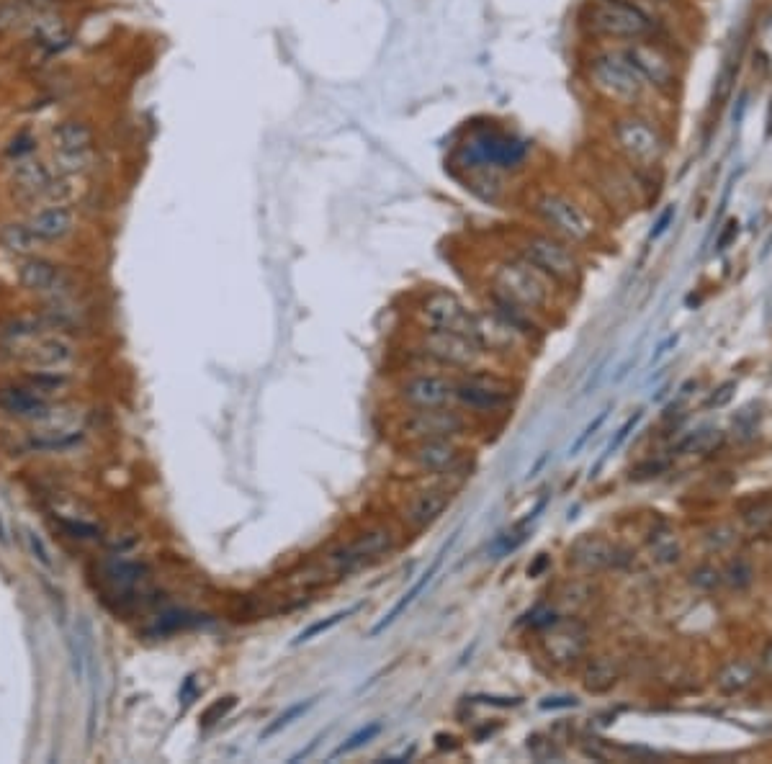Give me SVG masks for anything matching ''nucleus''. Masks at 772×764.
Wrapping results in <instances>:
<instances>
[{
	"instance_id": "obj_56",
	"label": "nucleus",
	"mask_w": 772,
	"mask_h": 764,
	"mask_svg": "<svg viewBox=\"0 0 772 764\" xmlns=\"http://www.w3.org/2000/svg\"><path fill=\"white\" fill-rule=\"evenodd\" d=\"M42 3H52V6H67L70 0H42Z\"/></svg>"
},
{
	"instance_id": "obj_20",
	"label": "nucleus",
	"mask_w": 772,
	"mask_h": 764,
	"mask_svg": "<svg viewBox=\"0 0 772 764\" xmlns=\"http://www.w3.org/2000/svg\"><path fill=\"white\" fill-rule=\"evenodd\" d=\"M19 283L26 291L47 296H67L73 291V278L62 265L39 255H29L19 265Z\"/></svg>"
},
{
	"instance_id": "obj_23",
	"label": "nucleus",
	"mask_w": 772,
	"mask_h": 764,
	"mask_svg": "<svg viewBox=\"0 0 772 764\" xmlns=\"http://www.w3.org/2000/svg\"><path fill=\"white\" fill-rule=\"evenodd\" d=\"M621 561V551L613 541L603 536H582L569 548V564L582 572H605Z\"/></svg>"
},
{
	"instance_id": "obj_48",
	"label": "nucleus",
	"mask_w": 772,
	"mask_h": 764,
	"mask_svg": "<svg viewBox=\"0 0 772 764\" xmlns=\"http://www.w3.org/2000/svg\"><path fill=\"white\" fill-rule=\"evenodd\" d=\"M672 222H675V209H667V211H664V214H662V217H659V222L654 224V229H652V240H657V237H662L664 232H667V229H670V224H672Z\"/></svg>"
},
{
	"instance_id": "obj_7",
	"label": "nucleus",
	"mask_w": 772,
	"mask_h": 764,
	"mask_svg": "<svg viewBox=\"0 0 772 764\" xmlns=\"http://www.w3.org/2000/svg\"><path fill=\"white\" fill-rule=\"evenodd\" d=\"M531 211L546 227V232L561 237L569 245H587L598 235V224L590 211L569 193L556 191V188L538 191L531 201Z\"/></svg>"
},
{
	"instance_id": "obj_50",
	"label": "nucleus",
	"mask_w": 772,
	"mask_h": 764,
	"mask_svg": "<svg viewBox=\"0 0 772 764\" xmlns=\"http://www.w3.org/2000/svg\"><path fill=\"white\" fill-rule=\"evenodd\" d=\"M193 685H196V677H193V674H191V677H188V680H186V685H183V692H181L183 705H188L193 698H196V687H193Z\"/></svg>"
},
{
	"instance_id": "obj_29",
	"label": "nucleus",
	"mask_w": 772,
	"mask_h": 764,
	"mask_svg": "<svg viewBox=\"0 0 772 764\" xmlns=\"http://www.w3.org/2000/svg\"><path fill=\"white\" fill-rule=\"evenodd\" d=\"M0 247L11 255L29 258V255H37L39 247L44 245L26 222H6L0 224Z\"/></svg>"
},
{
	"instance_id": "obj_36",
	"label": "nucleus",
	"mask_w": 772,
	"mask_h": 764,
	"mask_svg": "<svg viewBox=\"0 0 772 764\" xmlns=\"http://www.w3.org/2000/svg\"><path fill=\"white\" fill-rule=\"evenodd\" d=\"M314 705H317V698H307V700H299V703L289 705V708H286L284 713H281V716L276 718V721L268 723V726L263 728V734H260V741H268V739H271V736H276L278 731H284V728H289L291 723L296 721V718H302L304 713H309V710H312Z\"/></svg>"
},
{
	"instance_id": "obj_9",
	"label": "nucleus",
	"mask_w": 772,
	"mask_h": 764,
	"mask_svg": "<svg viewBox=\"0 0 772 764\" xmlns=\"http://www.w3.org/2000/svg\"><path fill=\"white\" fill-rule=\"evenodd\" d=\"M417 330L425 332H453L474 340L477 330V309H471L459 294L448 289H430L417 296L412 304Z\"/></svg>"
},
{
	"instance_id": "obj_4",
	"label": "nucleus",
	"mask_w": 772,
	"mask_h": 764,
	"mask_svg": "<svg viewBox=\"0 0 772 764\" xmlns=\"http://www.w3.org/2000/svg\"><path fill=\"white\" fill-rule=\"evenodd\" d=\"M49 163L65 178H85L98 168L101 137L93 121L85 116H65L49 129Z\"/></svg>"
},
{
	"instance_id": "obj_32",
	"label": "nucleus",
	"mask_w": 772,
	"mask_h": 764,
	"mask_svg": "<svg viewBox=\"0 0 772 764\" xmlns=\"http://www.w3.org/2000/svg\"><path fill=\"white\" fill-rule=\"evenodd\" d=\"M754 682V667L747 662H731L718 672L716 685L724 692H742Z\"/></svg>"
},
{
	"instance_id": "obj_21",
	"label": "nucleus",
	"mask_w": 772,
	"mask_h": 764,
	"mask_svg": "<svg viewBox=\"0 0 772 764\" xmlns=\"http://www.w3.org/2000/svg\"><path fill=\"white\" fill-rule=\"evenodd\" d=\"M459 536H461V530H456V533H453V536L448 538V543H443V546H441V551H438V554H435V559L430 561V566H428V569H425V572L420 574V579H417V582L412 584V587H410V590L405 592V595H402V597H399L397 602H394V605H392V610H389V613H386L384 618H381L379 623H376V626L371 628V631H368V638H376V636H381V633H384L386 628H389V626H394V623H397V618H402V615L407 613V608H410L412 602H415L417 597H420V595H423L425 590H428V584L433 582V577H435V574L441 572L443 561H446V556L451 554V548L456 546V541H459Z\"/></svg>"
},
{
	"instance_id": "obj_15",
	"label": "nucleus",
	"mask_w": 772,
	"mask_h": 764,
	"mask_svg": "<svg viewBox=\"0 0 772 764\" xmlns=\"http://www.w3.org/2000/svg\"><path fill=\"white\" fill-rule=\"evenodd\" d=\"M453 392H456V376H448L441 368L435 371H417L405 373L394 386V397H397L402 410H435V407H448L453 404Z\"/></svg>"
},
{
	"instance_id": "obj_30",
	"label": "nucleus",
	"mask_w": 772,
	"mask_h": 764,
	"mask_svg": "<svg viewBox=\"0 0 772 764\" xmlns=\"http://www.w3.org/2000/svg\"><path fill=\"white\" fill-rule=\"evenodd\" d=\"M201 615L188 613V610H168V613H160L150 626L145 628V636L160 638V636H173L178 631H188V628L199 626Z\"/></svg>"
},
{
	"instance_id": "obj_52",
	"label": "nucleus",
	"mask_w": 772,
	"mask_h": 764,
	"mask_svg": "<svg viewBox=\"0 0 772 764\" xmlns=\"http://www.w3.org/2000/svg\"><path fill=\"white\" fill-rule=\"evenodd\" d=\"M726 227H729V232H726V235L721 237V240H718V250H724V247L729 245V242L734 240L736 235H739V222H729V224H726Z\"/></svg>"
},
{
	"instance_id": "obj_2",
	"label": "nucleus",
	"mask_w": 772,
	"mask_h": 764,
	"mask_svg": "<svg viewBox=\"0 0 772 764\" xmlns=\"http://www.w3.org/2000/svg\"><path fill=\"white\" fill-rule=\"evenodd\" d=\"M582 75L587 88L613 111H641L649 93L623 47L613 44H595L582 60Z\"/></svg>"
},
{
	"instance_id": "obj_47",
	"label": "nucleus",
	"mask_w": 772,
	"mask_h": 764,
	"mask_svg": "<svg viewBox=\"0 0 772 764\" xmlns=\"http://www.w3.org/2000/svg\"><path fill=\"white\" fill-rule=\"evenodd\" d=\"M471 703H487V705H502V708H513V705H520L523 700L520 698H497V695H474Z\"/></svg>"
},
{
	"instance_id": "obj_24",
	"label": "nucleus",
	"mask_w": 772,
	"mask_h": 764,
	"mask_svg": "<svg viewBox=\"0 0 772 764\" xmlns=\"http://www.w3.org/2000/svg\"><path fill=\"white\" fill-rule=\"evenodd\" d=\"M67 649H70V664L78 682H85V674L91 662H96V633H93L91 620L85 615H78L70 633H67Z\"/></svg>"
},
{
	"instance_id": "obj_8",
	"label": "nucleus",
	"mask_w": 772,
	"mask_h": 764,
	"mask_svg": "<svg viewBox=\"0 0 772 764\" xmlns=\"http://www.w3.org/2000/svg\"><path fill=\"white\" fill-rule=\"evenodd\" d=\"M21 47L26 49V57L34 65L52 62L57 57L67 55L78 42V26L70 16L67 6H42L37 16L31 19L26 31L19 37Z\"/></svg>"
},
{
	"instance_id": "obj_16",
	"label": "nucleus",
	"mask_w": 772,
	"mask_h": 764,
	"mask_svg": "<svg viewBox=\"0 0 772 764\" xmlns=\"http://www.w3.org/2000/svg\"><path fill=\"white\" fill-rule=\"evenodd\" d=\"M405 458L420 474L448 476L461 471V466L466 464V448L456 438L420 440V443H407Z\"/></svg>"
},
{
	"instance_id": "obj_3",
	"label": "nucleus",
	"mask_w": 772,
	"mask_h": 764,
	"mask_svg": "<svg viewBox=\"0 0 772 764\" xmlns=\"http://www.w3.org/2000/svg\"><path fill=\"white\" fill-rule=\"evenodd\" d=\"M579 26L595 44L613 47H626L659 34L657 19L636 0H585Z\"/></svg>"
},
{
	"instance_id": "obj_45",
	"label": "nucleus",
	"mask_w": 772,
	"mask_h": 764,
	"mask_svg": "<svg viewBox=\"0 0 772 764\" xmlns=\"http://www.w3.org/2000/svg\"><path fill=\"white\" fill-rule=\"evenodd\" d=\"M29 546H31V554L37 556V559L42 561L47 569H52V556H49V548L44 546V541L37 536V533H34V530H29Z\"/></svg>"
},
{
	"instance_id": "obj_25",
	"label": "nucleus",
	"mask_w": 772,
	"mask_h": 764,
	"mask_svg": "<svg viewBox=\"0 0 772 764\" xmlns=\"http://www.w3.org/2000/svg\"><path fill=\"white\" fill-rule=\"evenodd\" d=\"M75 355H78V350L65 337H44L26 350V361L31 366L42 368V371H62L75 361Z\"/></svg>"
},
{
	"instance_id": "obj_53",
	"label": "nucleus",
	"mask_w": 772,
	"mask_h": 764,
	"mask_svg": "<svg viewBox=\"0 0 772 764\" xmlns=\"http://www.w3.org/2000/svg\"><path fill=\"white\" fill-rule=\"evenodd\" d=\"M672 345H677V335H672V337H667V340H664V343H662V345H659V348H657V350H654V358H652V361H659V358H662V355H664V353H667V350H670V348H672Z\"/></svg>"
},
{
	"instance_id": "obj_35",
	"label": "nucleus",
	"mask_w": 772,
	"mask_h": 764,
	"mask_svg": "<svg viewBox=\"0 0 772 764\" xmlns=\"http://www.w3.org/2000/svg\"><path fill=\"white\" fill-rule=\"evenodd\" d=\"M24 384L31 386V389H34L37 394H42V397H49V394L65 392L70 379H67L62 371H42V368H39V371L26 376Z\"/></svg>"
},
{
	"instance_id": "obj_55",
	"label": "nucleus",
	"mask_w": 772,
	"mask_h": 764,
	"mask_svg": "<svg viewBox=\"0 0 772 764\" xmlns=\"http://www.w3.org/2000/svg\"><path fill=\"white\" fill-rule=\"evenodd\" d=\"M762 669H765L767 674H772V644L762 651Z\"/></svg>"
},
{
	"instance_id": "obj_44",
	"label": "nucleus",
	"mask_w": 772,
	"mask_h": 764,
	"mask_svg": "<svg viewBox=\"0 0 772 764\" xmlns=\"http://www.w3.org/2000/svg\"><path fill=\"white\" fill-rule=\"evenodd\" d=\"M724 579V574L718 572V569H713V566H700V569H695L693 572V584H698V587H706V590H713V587H718V582Z\"/></svg>"
},
{
	"instance_id": "obj_33",
	"label": "nucleus",
	"mask_w": 772,
	"mask_h": 764,
	"mask_svg": "<svg viewBox=\"0 0 772 764\" xmlns=\"http://www.w3.org/2000/svg\"><path fill=\"white\" fill-rule=\"evenodd\" d=\"M724 433L716 428H700L695 433H688L685 438L677 443V451L680 453H711L713 448L721 446Z\"/></svg>"
},
{
	"instance_id": "obj_38",
	"label": "nucleus",
	"mask_w": 772,
	"mask_h": 764,
	"mask_svg": "<svg viewBox=\"0 0 772 764\" xmlns=\"http://www.w3.org/2000/svg\"><path fill=\"white\" fill-rule=\"evenodd\" d=\"M721 574H724V582L729 584L731 590H747L749 584H752V579H754L752 564H749L747 559H742V556H736V559H731L729 566H726V569Z\"/></svg>"
},
{
	"instance_id": "obj_11",
	"label": "nucleus",
	"mask_w": 772,
	"mask_h": 764,
	"mask_svg": "<svg viewBox=\"0 0 772 764\" xmlns=\"http://www.w3.org/2000/svg\"><path fill=\"white\" fill-rule=\"evenodd\" d=\"M471 430L469 412L461 407H435V410H402L394 422V433L402 443H420V440H441V438H466Z\"/></svg>"
},
{
	"instance_id": "obj_28",
	"label": "nucleus",
	"mask_w": 772,
	"mask_h": 764,
	"mask_svg": "<svg viewBox=\"0 0 772 764\" xmlns=\"http://www.w3.org/2000/svg\"><path fill=\"white\" fill-rule=\"evenodd\" d=\"M621 680V664L613 656H592L582 672V685L587 692H608Z\"/></svg>"
},
{
	"instance_id": "obj_39",
	"label": "nucleus",
	"mask_w": 772,
	"mask_h": 764,
	"mask_svg": "<svg viewBox=\"0 0 772 764\" xmlns=\"http://www.w3.org/2000/svg\"><path fill=\"white\" fill-rule=\"evenodd\" d=\"M381 728H384V726H381L379 721H376V723H368V726L358 728L356 734L348 736V741H345L343 746H338V749H335V757H343V754L358 752V749H361V746H366L368 741H374L376 736L381 734Z\"/></svg>"
},
{
	"instance_id": "obj_1",
	"label": "nucleus",
	"mask_w": 772,
	"mask_h": 764,
	"mask_svg": "<svg viewBox=\"0 0 772 764\" xmlns=\"http://www.w3.org/2000/svg\"><path fill=\"white\" fill-rule=\"evenodd\" d=\"M484 296L510 301L515 307L538 314L554 301L556 283L543 276L528 260L520 258L513 250L487 253L482 260Z\"/></svg>"
},
{
	"instance_id": "obj_13",
	"label": "nucleus",
	"mask_w": 772,
	"mask_h": 764,
	"mask_svg": "<svg viewBox=\"0 0 772 764\" xmlns=\"http://www.w3.org/2000/svg\"><path fill=\"white\" fill-rule=\"evenodd\" d=\"M415 350L423 361H428L433 368H441V371H474V368H482L484 358H487L477 340L453 335V332L420 330Z\"/></svg>"
},
{
	"instance_id": "obj_40",
	"label": "nucleus",
	"mask_w": 772,
	"mask_h": 764,
	"mask_svg": "<svg viewBox=\"0 0 772 764\" xmlns=\"http://www.w3.org/2000/svg\"><path fill=\"white\" fill-rule=\"evenodd\" d=\"M641 417H644V412H636V415H634V417H628V420H626V422H623V425H621V428H618V433H616V438H613V440H610V446H608V451H605V456H603V458H600V461H598V464H595V469H592V476H595V474H598V471H600V469H603V464H605V461H608V458H610V456H613V453H616V451H618V448H621V446H623V443H626V440H628V435H631V433H634V428H636V425H639V422H641Z\"/></svg>"
},
{
	"instance_id": "obj_18",
	"label": "nucleus",
	"mask_w": 772,
	"mask_h": 764,
	"mask_svg": "<svg viewBox=\"0 0 772 764\" xmlns=\"http://www.w3.org/2000/svg\"><path fill=\"white\" fill-rule=\"evenodd\" d=\"M147 566L142 561L114 559L103 564L101 577L106 587V600H114V608L127 613V610L139 608L137 592H142V584L147 582Z\"/></svg>"
},
{
	"instance_id": "obj_42",
	"label": "nucleus",
	"mask_w": 772,
	"mask_h": 764,
	"mask_svg": "<svg viewBox=\"0 0 772 764\" xmlns=\"http://www.w3.org/2000/svg\"><path fill=\"white\" fill-rule=\"evenodd\" d=\"M57 525H60V528L65 530L67 536H70V538H80V541H93V538L101 536V528H98V525L83 523V520L60 518V520H57Z\"/></svg>"
},
{
	"instance_id": "obj_49",
	"label": "nucleus",
	"mask_w": 772,
	"mask_h": 764,
	"mask_svg": "<svg viewBox=\"0 0 772 764\" xmlns=\"http://www.w3.org/2000/svg\"><path fill=\"white\" fill-rule=\"evenodd\" d=\"M734 389H736V384L721 386V389H718V392H721V394H718V397H716V394H713V397L708 399V407H721V404L729 402L731 394H734Z\"/></svg>"
},
{
	"instance_id": "obj_31",
	"label": "nucleus",
	"mask_w": 772,
	"mask_h": 764,
	"mask_svg": "<svg viewBox=\"0 0 772 764\" xmlns=\"http://www.w3.org/2000/svg\"><path fill=\"white\" fill-rule=\"evenodd\" d=\"M39 155V134H34L31 129H19L3 147V160L6 165H16L21 160H29V157Z\"/></svg>"
},
{
	"instance_id": "obj_14",
	"label": "nucleus",
	"mask_w": 772,
	"mask_h": 764,
	"mask_svg": "<svg viewBox=\"0 0 772 764\" xmlns=\"http://www.w3.org/2000/svg\"><path fill=\"white\" fill-rule=\"evenodd\" d=\"M623 52H626V57L631 60V65L639 70L646 88L652 93H657V96H672V93L680 88L682 73L680 65H677V57L672 55L670 49L664 47L657 37L626 44Z\"/></svg>"
},
{
	"instance_id": "obj_27",
	"label": "nucleus",
	"mask_w": 772,
	"mask_h": 764,
	"mask_svg": "<svg viewBox=\"0 0 772 764\" xmlns=\"http://www.w3.org/2000/svg\"><path fill=\"white\" fill-rule=\"evenodd\" d=\"M42 6H52V3H42V0H0V39H19Z\"/></svg>"
},
{
	"instance_id": "obj_22",
	"label": "nucleus",
	"mask_w": 772,
	"mask_h": 764,
	"mask_svg": "<svg viewBox=\"0 0 772 764\" xmlns=\"http://www.w3.org/2000/svg\"><path fill=\"white\" fill-rule=\"evenodd\" d=\"M26 224L42 240V245H57V242H65L78 229V214L67 204L44 206V209L34 211L26 219Z\"/></svg>"
},
{
	"instance_id": "obj_51",
	"label": "nucleus",
	"mask_w": 772,
	"mask_h": 764,
	"mask_svg": "<svg viewBox=\"0 0 772 764\" xmlns=\"http://www.w3.org/2000/svg\"><path fill=\"white\" fill-rule=\"evenodd\" d=\"M322 739H325V734H320V736H317V739H314V741H312V744H309V746H307V749H302V752H296V754H294V757H291V759H289V762H302V759H307V757H309V754H312V752H314V749H317V746H320V741H322Z\"/></svg>"
},
{
	"instance_id": "obj_19",
	"label": "nucleus",
	"mask_w": 772,
	"mask_h": 764,
	"mask_svg": "<svg viewBox=\"0 0 772 764\" xmlns=\"http://www.w3.org/2000/svg\"><path fill=\"white\" fill-rule=\"evenodd\" d=\"M453 502V487L448 484H425L405 500L399 518L410 530H425L446 515Z\"/></svg>"
},
{
	"instance_id": "obj_26",
	"label": "nucleus",
	"mask_w": 772,
	"mask_h": 764,
	"mask_svg": "<svg viewBox=\"0 0 772 764\" xmlns=\"http://www.w3.org/2000/svg\"><path fill=\"white\" fill-rule=\"evenodd\" d=\"M0 410L16 417H39V420H47L49 402L47 397L37 394L26 384L6 386V389H0Z\"/></svg>"
},
{
	"instance_id": "obj_37",
	"label": "nucleus",
	"mask_w": 772,
	"mask_h": 764,
	"mask_svg": "<svg viewBox=\"0 0 772 764\" xmlns=\"http://www.w3.org/2000/svg\"><path fill=\"white\" fill-rule=\"evenodd\" d=\"M652 554L659 564H675L680 559V543L672 536L670 530H657L652 533Z\"/></svg>"
},
{
	"instance_id": "obj_5",
	"label": "nucleus",
	"mask_w": 772,
	"mask_h": 764,
	"mask_svg": "<svg viewBox=\"0 0 772 764\" xmlns=\"http://www.w3.org/2000/svg\"><path fill=\"white\" fill-rule=\"evenodd\" d=\"M613 150L636 170H654L667 155V139L644 111H613L608 119Z\"/></svg>"
},
{
	"instance_id": "obj_17",
	"label": "nucleus",
	"mask_w": 772,
	"mask_h": 764,
	"mask_svg": "<svg viewBox=\"0 0 772 764\" xmlns=\"http://www.w3.org/2000/svg\"><path fill=\"white\" fill-rule=\"evenodd\" d=\"M590 633L585 623L574 618H556L549 628L541 631V649L556 667H572L587 654Z\"/></svg>"
},
{
	"instance_id": "obj_6",
	"label": "nucleus",
	"mask_w": 772,
	"mask_h": 764,
	"mask_svg": "<svg viewBox=\"0 0 772 764\" xmlns=\"http://www.w3.org/2000/svg\"><path fill=\"white\" fill-rule=\"evenodd\" d=\"M510 250L528 260L543 276H549L556 286H574L582 276V263L572 245L551 232L518 229L510 235Z\"/></svg>"
},
{
	"instance_id": "obj_54",
	"label": "nucleus",
	"mask_w": 772,
	"mask_h": 764,
	"mask_svg": "<svg viewBox=\"0 0 772 764\" xmlns=\"http://www.w3.org/2000/svg\"><path fill=\"white\" fill-rule=\"evenodd\" d=\"M546 564H549V559H546V554H541V556H538L536 564L528 566V574H531V577H538V574H541V569H543V566H546Z\"/></svg>"
},
{
	"instance_id": "obj_10",
	"label": "nucleus",
	"mask_w": 772,
	"mask_h": 764,
	"mask_svg": "<svg viewBox=\"0 0 772 764\" xmlns=\"http://www.w3.org/2000/svg\"><path fill=\"white\" fill-rule=\"evenodd\" d=\"M515 397H518V386L513 381L484 371V368H474V371H464L461 376H456L453 404L469 415L487 417L505 412Z\"/></svg>"
},
{
	"instance_id": "obj_41",
	"label": "nucleus",
	"mask_w": 772,
	"mask_h": 764,
	"mask_svg": "<svg viewBox=\"0 0 772 764\" xmlns=\"http://www.w3.org/2000/svg\"><path fill=\"white\" fill-rule=\"evenodd\" d=\"M235 705H237V698H235V695H224V698L214 700V703L209 705V708H206L204 713H201V726H204V728L217 726V723L222 721V718L230 716L232 708H235Z\"/></svg>"
},
{
	"instance_id": "obj_34",
	"label": "nucleus",
	"mask_w": 772,
	"mask_h": 764,
	"mask_svg": "<svg viewBox=\"0 0 772 764\" xmlns=\"http://www.w3.org/2000/svg\"><path fill=\"white\" fill-rule=\"evenodd\" d=\"M358 610H361V602H358V605H350V608H345V610H338V613H332L330 618L317 620V623H312V626L304 628V631L299 633V636H296L294 641H291V646H302V644H307V641H312V638H317V636H322V633L332 631V628L340 626L343 620H348L350 615H356Z\"/></svg>"
},
{
	"instance_id": "obj_43",
	"label": "nucleus",
	"mask_w": 772,
	"mask_h": 764,
	"mask_svg": "<svg viewBox=\"0 0 772 764\" xmlns=\"http://www.w3.org/2000/svg\"><path fill=\"white\" fill-rule=\"evenodd\" d=\"M608 412H610V407H605V410L600 412V415L595 417V420H592L585 430H582V435H579V438L572 443V448H569V456H577V453L587 446V440H590L592 435H595L600 428H603L605 420H608Z\"/></svg>"
},
{
	"instance_id": "obj_46",
	"label": "nucleus",
	"mask_w": 772,
	"mask_h": 764,
	"mask_svg": "<svg viewBox=\"0 0 772 764\" xmlns=\"http://www.w3.org/2000/svg\"><path fill=\"white\" fill-rule=\"evenodd\" d=\"M574 705H577V698H572V695H556V698H546V700H541V710L574 708Z\"/></svg>"
},
{
	"instance_id": "obj_12",
	"label": "nucleus",
	"mask_w": 772,
	"mask_h": 764,
	"mask_svg": "<svg viewBox=\"0 0 772 764\" xmlns=\"http://www.w3.org/2000/svg\"><path fill=\"white\" fill-rule=\"evenodd\" d=\"M399 546V533L392 525H374V528L363 530L356 538H350L348 543L338 546L327 556V566L338 577H348L356 574L366 566L376 564L384 556L394 554Z\"/></svg>"
}]
</instances>
